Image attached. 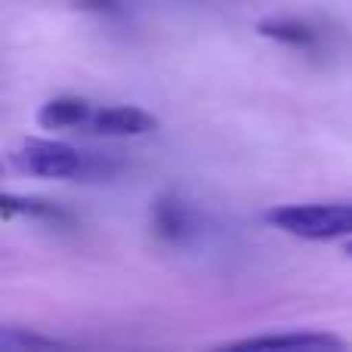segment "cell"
I'll use <instances>...</instances> for the list:
<instances>
[{
    "label": "cell",
    "mask_w": 352,
    "mask_h": 352,
    "mask_svg": "<svg viewBox=\"0 0 352 352\" xmlns=\"http://www.w3.org/2000/svg\"><path fill=\"white\" fill-rule=\"evenodd\" d=\"M12 170L25 176H41V179H80L99 182L121 173V161L105 152L68 146L59 140H25L6 152Z\"/></svg>",
    "instance_id": "cell-1"
},
{
    "label": "cell",
    "mask_w": 352,
    "mask_h": 352,
    "mask_svg": "<svg viewBox=\"0 0 352 352\" xmlns=\"http://www.w3.org/2000/svg\"><path fill=\"white\" fill-rule=\"evenodd\" d=\"M266 223L278 232L303 241H334L352 238V204L324 201V204H281L266 213Z\"/></svg>",
    "instance_id": "cell-2"
},
{
    "label": "cell",
    "mask_w": 352,
    "mask_h": 352,
    "mask_svg": "<svg viewBox=\"0 0 352 352\" xmlns=\"http://www.w3.org/2000/svg\"><path fill=\"white\" fill-rule=\"evenodd\" d=\"M152 235L167 248H186L201 235V213L179 195H161L152 204Z\"/></svg>",
    "instance_id": "cell-3"
},
{
    "label": "cell",
    "mask_w": 352,
    "mask_h": 352,
    "mask_svg": "<svg viewBox=\"0 0 352 352\" xmlns=\"http://www.w3.org/2000/svg\"><path fill=\"white\" fill-rule=\"evenodd\" d=\"M158 118L140 105H93L87 133L96 136H146L158 130Z\"/></svg>",
    "instance_id": "cell-4"
},
{
    "label": "cell",
    "mask_w": 352,
    "mask_h": 352,
    "mask_svg": "<svg viewBox=\"0 0 352 352\" xmlns=\"http://www.w3.org/2000/svg\"><path fill=\"white\" fill-rule=\"evenodd\" d=\"M256 34L266 37V41H275L281 47L291 50H318L324 43V31L318 25H312L309 19H297V16H269L256 22Z\"/></svg>",
    "instance_id": "cell-5"
},
{
    "label": "cell",
    "mask_w": 352,
    "mask_h": 352,
    "mask_svg": "<svg viewBox=\"0 0 352 352\" xmlns=\"http://www.w3.org/2000/svg\"><path fill=\"white\" fill-rule=\"evenodd\" d=\"M0 217H3V223H10V219H16V217H28V219H37V223L53 226V229H72V226L78 223V219H74L65 207L56 204V201L28 198V195H12V192H6L3 198H0Z\"/></svg>",
    "instance_id": "cell-6"
},
{
    "label": "cell",
    "mask_w": 352,
    "mask_h": 352,
    "mask_svg": "<svg viewBox=\"0 0 352 352\" xmlns=\"http://www.w3.org/2000/svg\"><path fill=\"white\" fill-rule=\"evenodd\" d=\"M93 105L96 102H90L84 96H56L37 109L34 121L43 130H84L87 121H90Z\"/></svg>",
    "instance_id": "cell-7"
},
{
    "label": "cell",
    "mask_w": 352,
    "mask_h": 352,
    "mask_svg": "<svg viewBox=\"0 0 352 352\" xmlns=\"http://www.w3.org/2000/svg\"><path fill=\"white\" fill-rule=\"evenodd\" d=\"M226 349H278V346H346V340L334 334H318V331H287V334H256L241 340L223 343Z\"/></svg>",
    "instance_id": "cell-8"
},
{
    "label": "cell",
    "mask_w": 352,
    "mask_h": 352,
    "mask_svg": "<svg viewBox=\"0 0 352 352\" xmlns=\"http://www.w3.org/2000/svg\"><path fill=\"white\" fill-rule=\"evenodd\" d=\"M84 10H96V12H115L118 0H78Z\"/></svg>",
    "instance_id": "cell-9"
},
{
    "label": "cell",
    "mask_w": 352,
    "mask_h": 352,
    "mask_svg": "<svg viewBox=\"0 0 352 352\" xmlns=\"http://www.w3.org/2000/svg\"><path fill=\"white\" fill-rule=\"evenodd\" d=\"M346 254H349V256H352V241H349V244H346Z\"/></svg>",
    "instance_id": "cell-10"
}]
</instances>
